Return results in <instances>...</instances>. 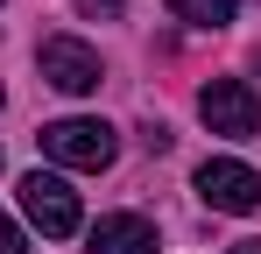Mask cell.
Returning <instances> with one entry per match:
<instances>
[{"label": "cell", "mask_w": 261, "mask_h": 254, "mask_svg": "<svg viewBox=\"0 0 261 254\" xmlns=\"http://www.w3.org/2000/svg\"><path fill=\"white\" fill-rule=\"evenodd\" d=\"M0 254H29V240H21V226L0 212Z\"/></svg>", "instance_id": "obj_8"}, {"label": "cell", "mask_w": 261, "mask_h": 254, "mask_svg": "<svg viewBox=\"0 0 261 254\" xmlns=\"http://www.w3.org/2000/svg\"><path fill=\"white\" fill-rule=\"evenodd\" d=\"M0 106H7V92H0Z\"/></svg>", "instance_id": "obj_11"}, {"label": "cell", "mask_w": 261, "mask_h": 254, "mask_svg": "<svg viewBox=\"0 0 261 254\" xmlns=\"http://www.w3.org/2000/svg\"><path fill=\"white\" fill-rule=\"evenodd\" d=\"M198 113H205V127L226 134V141H254L261 134V99H254L247 78H212L198 92Z\"/></svg>", "instance_id": "obj_2"}, {"label": "cell", "mask_w": 261, "mask_h": 254, "mask_svg": "<svg viewBox=\"0 0 261 254\" xmlns=\"http://www.w3.org/2000/svg\"><path fill=\"white\" fill-rule=\"evenodd\" d=\"M198 198L212 212H261V176L233 156H212V163H198Z\"/></svg>", "instance_id": "obj_5"}, {"label": "cell", "mask_w": 261, "mask_h": 254, "mask_svg": "<svg viewBox=\"0 0 261 254\" xmlns=\"http://www.w3.org/2000/svg\"><path fill=\"white\" fill-rule=\"evenodd\" d=\"M36 64H43V78L57 85V92H71V99H85V92H99V49H85L78 36H49L43 49H36Z\"/></svg>", "instance_id": "obj_4"}, {"label": "cell", "mask_w": 261, "mask_h": 254, "mask_svg": "<svg viewBox=\"0 0 261 254\" xmlns=\"http://www.w3.org/2000/svg\"><path fill=\"white\" fill-rule=\"evenodd\" d=\"M21 212L43 226V240H71V233L85 226L78 191H71L64 176H43V169H29V176H21Z\"/></svg>", "instance_id": "obj_3"}, {"label": "cell", "mask_w": 261, "mask_h": 254, "mask_svg": "<svg viewBox=\"0 0 261 254\" xmlns=\"http://www.w3.org/2000/svg\"><path fill=\"white\" fill-rule=\"evenodd\" d=\"M219 254H261V240H240V247H219Z\"/></svg>", "instance_id": "obj_10"}, {"label": "cell", "mask_w": 261, "mask_h": 254, "mask_svg": "<svg viewBox=\"0 0 261 254\" xmlns=\"http://www.w3.org/2000/svg\"><path fill=\"white\" fill-rule=\"evenodd\" d=\"M120 7H127V0H78V14H92V21H99V14H106V21H113V14H120Z\"/></svg>", "instance_id": "obj_9"}, {"label": "cell", "mask_w": 261, "mask_h": 254, "mask_svg": "<svg viewBox=\"0 0 261 254\" xmlns=\"http://www.w3.org/2000/svg\"><path fill=\"white\" fill-rule=\"evenodd\" d=\"M36 141H43L49 163H64V169H106L113 156H120V134H113L106 120H49Z\"/></svg>", "instance_id": "obj_1"}, {"label": "cell", "mask_w": 261, "mask_h": 254, "mask_svg": "<svg viewBox=\"0 0 261 254\" xmlns=\"http://www.w3.org/2000/svg\"><path fill=\"white\" fill-rule=\"evenodd\" d=\"M176 21H191V29H226L233 14H240V0H170Z\"/></svg>", "instance_id": "obj_7"}, {"label": "cell", "mask_w": 261, "mask_h": 254, "mask_svg": "<svg viewBox=\"0 0 261 254\" xmlns=\"http://www.w3.org/2000/svg\"><path fill=\"white\" fill-rule=\"evenodd\" d=\"M85 254H155V226L141 212H106L85 233Z\"/></svg>", "instance_id": "obj_6"}]
</instances>
